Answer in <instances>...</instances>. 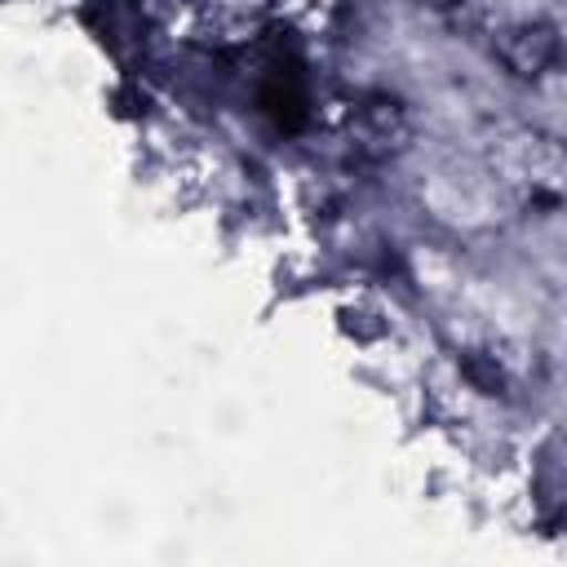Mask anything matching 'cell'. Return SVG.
<instances>
[{
  "label": "cell",
  "mask_w": 567,
  "mask_h": 567,
  "mask_svg": "<svg viewBox=\"0 0 567 567\" xmlns=\"http://www.w3.org/2000/svg\"><path fill=\"white\" fill-rule=\"evenodd\" d=\"M501 58L509 62V71L518 75H540L554 58H558V35L549 22H527L501 35Z\"/></svg>",
  "instance_id": "1"
}]
</instances>
